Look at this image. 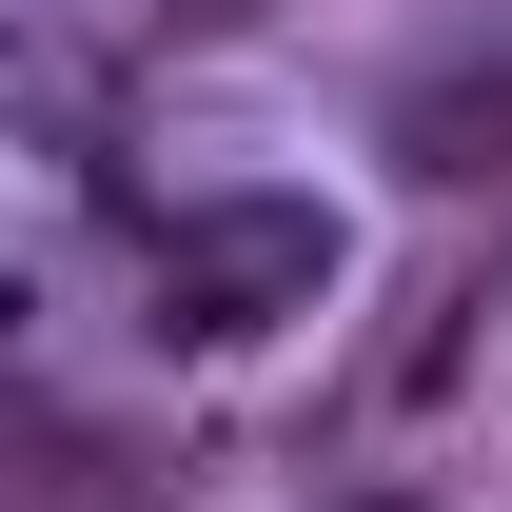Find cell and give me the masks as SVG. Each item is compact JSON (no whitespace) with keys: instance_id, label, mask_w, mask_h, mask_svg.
<instances>
[{"instance_id":"cell-1","label":"cell","mask_w":512,"mask_h":512,"mask_svg":"<svg viewBox=\"0 0 512 512\" xmlns=\"http://www.w3.org/2000/svg\"><path fill=\"white\" fill-rule=\"evenodd\" d=\"M394 158H414V178H512V40L394 79Z\"/></svg>"},{"instance_id":"cell-2","label":"cell","mask_w":512,"mask_h":512,"mask_svg":"<svg viewBox=\"0 0 512 512\" xmlns=\"http://www.w3.org/2000/svg\"><path fill=\"white\" fill-rule=\"evenodd\" d=\"M0 79H20V20H0Z\"/></svg>"}]
</instances>
